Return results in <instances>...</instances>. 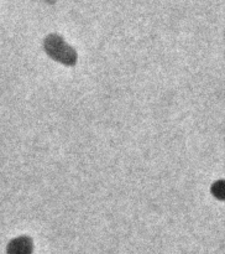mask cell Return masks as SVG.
Segmentation results:
<instances>
[{"label":"cell","mask_w":225,"mask_h":254,"mask_svg":"<svg viewBox=\"0 0 225 254\" xmlns=\"http://www.w3.org/2000/svg\"><path fill=\"white\" fill-rule=\"evenodd\" d=\"M44 50L51 59L66 66L77 64V52L59 35L51 34L45 39Z\"/></svg>","instance_id":"obj_1"},{"label":"cell","mask_w":225,"mask_h":254,"mask_svg":"<svg viewBox=\"0 0 225 254\" xmlns=\"http://www.w3.org/2000/svg\"><path fill=\"white\" fill-rule=\"evenodd\" d=\"M212 192L214 193L215 197L224 198V183H223V181L215 183L212 188Z\"/></svg>","instance_id":"obj_2"}]
</instances>
